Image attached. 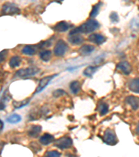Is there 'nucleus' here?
<instances>
[{"label":"nucleus","instance_id":"f257e3e1","mask_svg":"<svg viewBox=\"0 0 139 157\" xmlns=\"http://www.w3.org/2000/svg\"><path fill=\"white\" fill-rule=\"evenodd\" d=\"M100 25L99 22L96 21L95 20H88L86 22H84L81 26L77 27L74 29H72L70 33V35L75 34H88L94 32L95 30L98 29Z\"/></svg>","mask_w":139,"mask_h":157},{"label":"nucleus","instance_id":"f03ea898","mask_svg":"<svg viewBox=\"0 0 139 157\" xmlns=\"http://www.w3.org/2000/svg\"><path fill=\"white\" fill-rule=\"evenodd\" d=\"M40 69L36 67H30L27 69H22L17 71L16 75L19 78H27L38 74L40 72Z\"/></svg>","mask_w":139,"mask_h":157},{"label":"nucleus","instance_id":"7ed1b4c3","mask_svg":"<svg viewBox=\"0 0 139 157\" xmlns=\"http://www.w3.org/2000/svg\"><path fill=\"white\" fill-rule=\"evenodd\" d=\"M20 12V9L16 4L11 2H6L2 6V13L3 15H15Z\"/></svg>","mask_w":139,"mask_h":157},{"label":"nucleus","instance_id":"20e7f679","mask_svg":"<svg viewBox=\"0 0 139 157\" xmlns=\"http://www.w3.org/2000/svg\"><path fill=\"white\" fill-rule=\"evenodd\" d=\"M68 49V46L64 40H59L56 44L54 48V53L56 56L57 57H62L65 54Z\"/></svg>","mask_w":139,"mask_h":157},{"label":"nucleus","instance_id":"39448f33","mask_svg":"<svg viewBox=\"0 0 139 157\" xmlns=\"http://www.w3.org/2000/svg\"><path fill=\"white\" fill-rule=\"evenodd\" d=\"M103 140L106 144L108 145H114L117 143L118 140L115 133L111 129H107L104 132Z\"/></svg>","mask_w":139,"mask_h":157},{"label":"nucleus","instance_id":"423d86ee","mask_svg":"<svg viewBox=\"0 0 139 157\" xmlns=\"http://www.w3.org/2000/svg\"><path fill=\"white\" fill-rule=\"evenodd\" d=\"M54 145L59 149H68L72 145V140L69 137H63L59 138V140H56Z\"/></svg>","mask_w":139,"mask_h":157},{"label":"nucleus","instance_id":"0eeeda50","mask_svg":"<svg viewBox=\"0 0 139 157\" xmlns=\"http://www.w3.org/2000/svg\"><path fill=\"white\" fill-rule=\"evenodd\" d=\"M57 74H54V75H48L47 77H45L42 78V80H40V81L39 82L38 86L36 92H35V94H38L40 93V92H42L44 89L47 87L48 85V84L50 82L52 79H54V78L57 76Z\"/></svg>","mask_w":139,"mask_h":157},{"label":"nucleus","instance_id":"6e6552de","mask_svg":"<svg viewBox=\"0 0 139 157\" xmlns=\"http://www.w3.org/2000/svg\"><path fill=\"white\" fill-rule=\"evenodd\" d=\"M88 39L89 41L97 45H102L106 41V38L102 34H92L88 36Z\"/></svg>","mask_w":139,"mask_h":157},{"label":"nucleus","instance_id":"1a4fd4ad","mask_svg":"<svg viewBox=\"0 0 139 157\" xmlns=\"http://www.w3.org/2000/svg\"><path fill=\"white\" fill-rule=\"evenodd\" d=\"M71 27L72 25L70 23H68V22L65 21H61L54 25V27H53V29L58 32H64L69 29Z\"/></svg>","mask_w":139,"mask_h":157},{"label":"nucleus","instance_id":"9d476101","mask_svg":"<svg viewBox=\"0 0 139 157\" xmlns=\"http://www.w3.org/2000/svg\"><path fill=\"white\" fill-rule=\"evenodd\" d=\"M126 102L129 105H131L133 110H136L139 108V98L134 97V96H130L126 98Z\"/></svg>","mask_w":139,"mask_h":157},{"label":"nucleus","instance_id":"9b49d317","mask_svg":"<svg viewBox=\"0 0 139 157\" xmlns=\"http://www.w3.org/2000/svg\"><path fill=\"white\" fill-rule=\"evenodd\" d=\"M68 40H69L70 44L73 45H80L83 44L84 41V39L82 36L79 35V34H75L70 35V37L68 38Z\"/></svg>","mask_w":139,"mask_h":157},{"label":"nucleus","instance_id":"f8f14e48","mask_svg":"<svg viewBox=\"0 0 139 157\" xmlns=\"http://www.w3.org/2000/svg\"><path fill=\"white\" fill-rule=\"evenodd\" d=\"M117 68L120 70L125 75L130 74L131 72V67L127 62H122L118 64Z\"/></svg>","mask_w":139,"mask_h":157},{"label":"nucleus","instance_id":"ddd939ff","mask_svg":"<svg viewBox=\"0 0 139 157\" xmlns=\"http://www.w3.org/2000/svg\"><path fill=\"white\" fill-rule=\"evenodd\" d=\"M42 131V127L39 125H33L30 127L28 134L29 136L33 138H36L40 135Z\"/></svg>","mask_w":139,"mask_h":157},{"label":"nucleus","instance_id":"4468645a","mask_svg":"<svg viewBox=\"0 0 139 157\" xmlns=\"http://www.w3.org/2000/svg\"><path fill=\"white\" fill-rule=\"evenodd\" d=\"M54 140V137L49 133H45L43 136H42L40 138V142L42 145H48L50 143H52Z\"/></svg>","mask_w":139,"mask_h":157},{"label":"nucleus","instance_id":"2eb2a0df","mask_svg":"<svg viewBox=\"0 0 139 157\" xmlns=\"http://www.w3.org/2000/svg\"><path fill=\"white\" fill-rule=\"evenodd\" d=\"M129 88L131 92L139 94V78L131 80L129 84Z\"/></svg>","mask_w":139,"mask_h":157},{"label":"nucleus","instance_id":"dca6fc26","mask_svg":"<svg viewBox=\"0 0 139 157\" xmlns=\"http://www.w3.org/2000/svg\"><path fill=\"white\" fill-rule=\"evenodd\" d=\"M95 49V46L92 45H84L79 49V52L82 55H87L94 52Z\"/></svg>","mask_w":139,"mask_h":157},{"label":"nucleus","instance_id":"f3484780","mask_svg":"<svg viewBox=\"0 0 139 157\" xmlns=\"http://www.w3.org/2000/svg\"><path fill=\"white\" fill-rule=\"evenodd\" d=\"M22 52L24 55H33L36 52V47L34 45H26L22 50Z\"/></svg>","mask_w":139,"mask_h":157},{"label":"nucleus","instance_id":"a211bd4d","mask_svg":"<svg viewBox=\"0 0 139 157\" xmlns=\"http://www.w3.org/2000/svg\"><path fill=\"white\" fill-rule=\"evenodd\" d=\"M21 57H20L19 56H17L16 55V56H13L11 58V59L9 61V66L11 68H16L19 67L20 64H21Z\"/></svg>","mask_w":139,"mask_h":157},{"label":"nucleus","instance_id":"6ab92c4d","mask_svg":"<svg viewBox=\"0 0 139 157\" xmlns=\"http://www.w3.org/2000/svg\"><path fill=\"white\" fill-rule=\"evenodd\" d=\"M70 89L74 94H77L81 90V85L78 81H73L70 85Z\"/></svg>","mask_w":139,"mask_h":157},{"label":"nucleus","instance_id":"aec40b11","mask_svg":"<svg viewBox=\"0 0 139 157\" xmlns=\"http://www.w3.org/2000/svg\"><path fill=\"white\" fill-rule=\"evenodd\" d=\"M98 69V67H93L90 66L86 68L85 70L83 71V75L86 77H92L93 75L96 72V71Z\"/></svg>","mask_w":139,"mask_h":157},{"label":"nucleus","instance_id":"412c9836","mask_svg":"<svg viewBox=\"0 0 139 157\" xmlns=\"http://www.w3.org/2000/svg\"><path fill=\"white\" fill-rule=\"evenodd\" d=\"M40 57L44 62H48L52 57V52L47 50H43L40 53Z\"/></svg>","mask_w":139,"mask_h":157},{"label":"nucleus","instance_id":"4be33fe9","mask_svg":"<svg viewBox=\"0 0 139 157\" xmlns=\"http://www.w3.org/2000/svg\"><path fill=\"white\" fill-rule=\"evenodd\" d=\"M22 120L21 116L17 114H13L6 119V121L10 124H17Z\"/></svg>","mask_w":139,"mask_h":157},{"label":"nucleus","instance_id":"5701e85b","mask_svg":"<svg viewBox=\"0 0 139 157\" xmlns=\"http://www.w3.org/2000/svg\"><path fill=\"white\" fill-rule=\"evenodd\" d=\"M29 98H27L26 100H23L21 101H13V107L16 109L21 108L24 107V106L27 105L29 103Z\"/></svg>","mask_w":139,"mask_h":157},{"label":"nucleus","instance_id":"b1692460","mask_svg":"<svg viewBox=\"0 0 139 157\" xmlns=\"http://www.w3.org/2000/svg\"><path fill=\"white\" fill-rule=\"evenodd\" d=\"M101 5H102V3H101V2H99V3L95 4L94 6H93V8L92 9V11L90 13V17H96L99 13L100 12V7H101Z\"/></svg>","mask_w":139,"mask_h":157},{"label":"nucleus","instance_id":"393cba45","mask_svg":"<svg viewBox=\"0 0 139 157\" xmlns=\"http://www.w3.org/2000/svg\"><path fill=\"white\" fill-rule=\"evenodd\" d=\"M6 93H7V91L5 92L4 97L1 100V102H0V110H4V108H6V102H7V101L10 99V98H11L10 95L6 94Z\"/></svg>","mask_w":139,"mask_h":157},{"label":"nucleus","instance_id":"a878e982","mask_svg":"<svg viewBox=\"0 0 139 157\" xmlns=\"http://www.w3.org/2000/svg\"><path fill=\"white\" fill-rule=\"evenodd\" d=\"M99 111L101 115H104L108 112V105L105 103H102L99 105Z\"/></svg>","mask_w":139,"mask_h":157},{"label":"nucleus","instance_id":"bb28decb","mask_svg":"<svg viewBox=\"0 0 139 157\" xmlns=\"http://www.w3.org/2000/svg\"><path fill=\"white\" fill-rule=\"evenodd\" d=\"M9 51L7 50H4L2 52H0V64L3 63L6 60Z\"/></svg>","mask_w":139,"mask_h":157},{"label":"nucleus","instance_id":"cd10ccee","mask_svg":"<svg viewBox=\"0 0 139 157\" xmlns=\"http://www.w3.org/2000/svg\"><path fill=\"white\" fill-rule=\"evenodd\" d=\"M65 94V92L64 90H63L62 89H59V90H55L54 92H53L52 94L54 97L58 98V97H62V96H64Z\"/></svg>","mask_w":139,"mask_h":157},{"label":"nucleus","instance_id":"c85d7f7f","mask_svg":"<svg viewBox=\"0 0 139 157\" xmlns=\"http://www.w3.org/2000/svg\"><path fill=\"white\" fill-rule=\"evenodd\" d=\"M60 155H61V154H60V152L55 150L49 151L46 153V156L49 157H58V156H60Z\"/></svg>","mask_w":139,"mask_h":157},{"label":"nucleus","instance_id":"c756f323","mask_svg":"<svg viewBox=\"0 0 139 157\" xmlns=\"http://www.w3.org/2000/svg\"><path fill=\"white\" fill-rule=\"evenodd\" d=\"M110 19L113 22H118L119 21V17H118V14L115 12L111 13L110 15Z\"/></svg>","mask_w":139,"mask_h":157},{"label":"nucleus","instance_id":"7c9ffc66","mask_svg":"<svg viewBox=\"0 0 139 157\" xmlns=\"http://www.w3.org/2000/svg\"><path fill=\"white\" fill-rule=\"evenodd\" d=\"M5 145V143L2 140H0V154H2V150H3L4 147Z\"/></svg>","mask_w":139,"mask_h":157},{"label":"nucleus","instance_id":"2f4dec72","mask_svg":"<svg viewBox=\"0 0 139 157\" xmlns=\"http://www.w3.org/2000/svg\"><path fill=\"white\" fill-rule=\"evenodd\" d=\"M4 122L0 120V132H1V131L4 129Z\"/></svg>","mask_w":139,"mask_h":157},{"label":"nucleus","instance_id":"473e14b6","mask_svg":"<svg viewBox=\"0 0 139 157\" xmlns=\"http://www.w3.org/2000/svg\"><path fill=\"white\" fill-rule=\"evenodd\" d=\"M136 132H137L138 134H139V123H138V124L137 128H136Z\"/></svg>","mask_w":139,"mask_h":157},{"label":"nucleus","instance_id":"72a5a7b5","mask_svg":"<svg viewBox=\"0 0 139 157\" xmlns=\"http://www.w3.org/2000/svg\"><path fill=\"white\" fill-rule=\"evenodd\" d=\"M55 1H57V2H63V1H64V0H55Z\"/></svg>","mask_w":139,"mask_h":157}]
</instances>
